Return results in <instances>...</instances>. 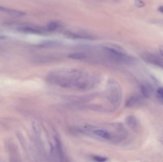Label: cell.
Returning <instances> with one entry per match:
<instances>
[{
  "mask_svg": "<svg viewBox=\"0 0 163 162\" xmlns=\"http://www.w3.org/2000/svg\"><path fill=\"white\" fill-rule=\"evenodd\" d=\"M103 48L106 55L112 60L125 63H131L134 61L133 58L115 49L109 47Z\"/></svg>",
  "mask_w": 163,
  "mask_h": 162,
  "instance_id": "1",
  "label": "cell"
},
{
  "mask_svg": "<svg viewBox=\"0 0 163 162\" xmlns=\"http://www.w3.org/2000/svg\"><path fill=\"white\" fill-rule=\"evenodd\" d=\"M18 30L21 33L38 34V35L45 34L46 32H47L46 29H44L43 28L31 25H25L21 26L18 28Z\"/></svg>",
  "mask_w": 163,
  "mask_h": 162,
  "instance_id": "2",
  "label": "cell"
},
{
  "mask_svg": "<svg viewBox=\"0 0 163 162\" xmlns=\"http://www.w3.org/2000/svg\"><path fill=\"white\" fill-rule=\"evenodd\" d=\"M64 35L67 38L73 39V40H92L95 38L93 36L90 34L85 33H74L71 31H66L64 33Z\"/></svg>",
  "mask_w": 163,
  "mask_h": 162,
  "instance_id": "3",
  "label": "cell"
},
{
  "mask_svg": "<svg viewBox=\"0 0 163 162\" xmlns=\"http://www.w3.org/2000/svg\"><path fill=\"white\" fill-rule=\"evenodd\" d=\"M142 57L145 61L163 68V61L156 55L149 53H145L142 55Z\"/></svg>",
  "mask_w": 163,
  "mask_h": 162,
  "instance_id": "4",
  "label": "cell"
},
{
  "mask_svg": "<svg viewBox=\"0 0 163 162\" xmlns=\"http://www.w3.org/2000/svg\"><path fill=\"white\" fill-rule=\"evenodd\" d=\"M110 87L108 88V97L111 101L115 103H117L121 98V92L118 86H110Z\"/></svg>",
  "mask_w": 163,
  "mask_h": 162,
  "instance_id": "5",
  "label": "cell"
},
{
  "mask_svg": "<svg viewBox=\"0 0 163 162\" xmlns=\"http://www.w3.org/2000/svg\"><path fill=\"white\" fill-rule=\"evenodd\" d=\"M62 44L61 41L57 40H47L43 41L38 44V46L41 48H53Z\"/></svg>",
  "mask_w": 163,
  "mask_h": 162,
  "instance_id": "6",
  "label": "cell"
},
{
  "mask_svg": "<svg viewBox=\"0 0 163 162\" xmlns=\"http://www.w3.org/2000/svg\"><path fill=\"white\" fill-rule=\"evenodd\" d=\"M140 89L143 96L146 98L150 97L152 93V88L148 84H143L140 87Z\"/></svg>",
  "mask_w": 163,
  "mask_h": 162,
  "instance_id": "7",
  "label": "cell"
},
{
  "mask_svg": "<svg viewBox=\"0 0 163 162\" xmlns=\"http://www.w3.org/2000/svg\"><path fill=\"white\" fill-rule=\"evenodd\" d=\"M141 101L140 97H137V96H132L127 101L126 103V106L128 107L135 106L139 103Z\"/></svg>",
  "mask_w": 163,
  "mask_h": 162,
  "instance_id": "8",
  "label": "cell"
},
{
  "mask_svg": "<svg viewBox=\"0 0 163 162\" xmlns=\"http://www.w3.org/2000/svg\"><path fill=\"white\" fill-rule=\"evenodd\" d=\"M126 121L128 126L131 128H135L137 126V119L134 116L130 115V116L127 117L126 119Z\"/></svg>",
  "mask_w": 163,
  "mask_h": 162,
  "instance_id": "9",
  "label": "cell"
},
{
  "mask_svg": "<svg viewBox=\"0 0 163 162\" xmlns=\"http://www.w3.org/2000/svg\"><path fill=\"white\" fill-rule=\"evenodd\" d=\"M93 133L98 137H101L103 138L110 139L111 138L110 134L103 130H96L93 131Z\"/></svg>",
  "mask_w": 163,
  "mask_h": 162,
  "instance_id": "10",
  "label": "cell"
},
{
  "mask_svg": "<svg viewBox=\"0 0 163 162\" xmlns=\"http://www.w3.org/2000/svg\"><path fill=\"white\" fill-rule=\"evenodd\" d=\"M7 13L14 17H20L24 16L26 15V13L25 12L18 11L16 10L10 9H8Z\"/></svg>",
  "mask_w": 163,
  "mask_h": 162,
  "instance_id": "11",
  "label": "cell"
},
{
  "mask_svg": "<svg viewBox=\"0 0 163 162\" xmlns=\"http://www.w3.org/2000/svg\"><path fill=\"white\" fill-rule=\"evenodd\" d=\"M58 27H59V24H58V22L57 21H52L50 22L47 25L45 29L47 32L52 33L57 30Z\"/></svg>",
  "mask_w": 163,
  "mask_h": 162,
  "instance_id": "12",
  "label": "cell"
},
{
  "mask_svg": "<svg viewBox=\"0 0 163 162\" xmlns=\"http://www.w3.org/2000/svg\"><path fill=\"white\" fill-rule=\"evenodd\" d=\"M68 58L74 60H82L86 57V55L83 53H75L70 54L68 56Z\"/></svg>",
  "mask_w": 163,
  "mask_h": 162,
  "instance_id": "13",
  "label": "cell"
},
{
  "mask_svg": "<svg viewBox=\"0 0 163 162\" xmlns=\"http://www.w3.org/2000/svg\"><path fill=\"white\" fill-rule=\"evenodd\" d=\"M33 129L34 130L35 134L37 135H40L41 133V129L40 126L36 123L33 122Z\"/></svg>",
  "mask_w": 163,
  "mask_h": 162,
  "instance_id": "14",
  "label": "cell"
},
{
  "mask_svg": "<svg viewBox=\"0 0 163 162\" xmlns=\"http://www.w3.org/2000/svg\"><path fill=\"white\" fill-rule=\"evenodd\" d=\"M135 4L138 8H142L145 6L144 2L142 0H135Z\"/></svg>",
  "mask_w": 163,
  "mask_h": 162,
  "instance_id": "15",
  "label": "cell"
},
{
  "mask_svg": "<svg viewBox=\"0 0 163 162\" xmlns=\"http://www.w3.org/2000/svg\"><path fill=\"white\" fill-rule=\"evenodd\" d=\"M93 159L95 161H98V162H105V161H107V159L106 158H103V157H101V156H94Z\"/></svg>",
  "mask_w": 163,
  "mask_h": 162,
  "instance_id": "16",
  "label": "cell"
},
{
  "mask_svg": "<svg viewBox=\"0 0 163 162\" xmlns=\"http://www.w3.org/2000/svg\"><path fill=\"white\" fill-rule=\"evenodd\" d=\"M157 95L159 98L163 101V88H159L157 90Z\"/></svg>",
  "mask_w": 163,
  "mask_h": 162,
  "instance_id": "17",
  "label": "cell"
},
{
  "mask_svg": "<svg viewBox=\"0 0 163 162\" xmlns=\"http://www.w3.org/2000/svg\"><path fill=\"white\" fill-rule=\"evenodd\" d=\"M8 10V8H5V7L0 5V12H4V13H7Z\"/></svg>",
  "mask_w": 163,
  "mask_h": 162,
  "instance_id": "18",
  "label": "cell"
},
{
  "mask_svg": "<svg viewBox=\"0 0 163 162\" xmlns=\"http://www.w3.org/2000/svg\"><path fill=\"white\" fill-rule=\"evenodd\" d=\"M159 51L162 57L163 58V46L160 45L159 46Z\"/></svg>",
  "mask_w": 163,
  "mask_h": 162,
  "instance_id": "19",
  "label": "cell"
},
{
  "mask_svg": "<svg viewBox=\"0 0 163 162\" xmlns=\"http://www.w3.org/2000/svg\"><path fill=\"white\" fill-rule=\"evenodd\" d=\"M159 12L161 13H163V6H160L158 9Z\"/></svg>",
  "mask_w": 163,
  "mask_h": 162,
  "instance_id": "20",
  "label": "cell"
},
{
  "mask_svg": "<svg viewBox=\"0 0 163 162\" xmlns=\"http://www.w3.org/2000/svg\"><path fill=\"white\" fill-rule=\"evenodd\" d=\"M159 140L161 143V144H162L163 145V137H160Z\"/></svg>",
  "mask_w": 163,
  "mask_h": 162,
  "instance_id": "21",
  "label": "cell"
},
{
  "mask_svg": "<svg viewBox=\"0 0 163 162\" xmlns=\"http://www.w3.org/2000/svg\"><path fill=\"white\" fill-rule=\"evenodd\" d=\"M6 38V36H5L4 35H0V39H5Z\"/></svg>",
  "mask_w": 163,
  "mask_h": 162,
  "instance_id": "22",
  "label": "cell"
}]
</instances>
